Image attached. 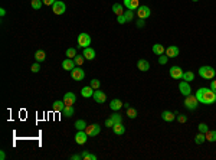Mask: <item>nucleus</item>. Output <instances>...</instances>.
<instances>
[{
  "label": "nucleus",
  "mask_w": 216,
  "mask_h": 160,
  "mask_svg": "<svg viewBox=\"0 0 216 160\" xmlns=\"http://www.w3.org/2000/svg\"><path fill=\"white\" fill-rule=\"evenodd\" d=\"M91 87H92L94 89H100V85H101V82H100V80H97V78H94L92 81H91Z\"/></svg>",
  "instance_id": "obj_40"
},
{
  "label": "nucleus",
  "mask_w": 216,
  "mask_h": 160,
  "mask_svg": "<svg viewBox=\"0 0 216 160\" xmlns=\"http://www.w3.org/2000/svg\"><path fill=\"white\" fill-rule=\"evenodd\" d=\"M76 67V64L74 59H71V58H66L63 62H62V68L65 69V71H72L74 68Z\"/></svg>",
  "instance_id": "obj_14"
},
{
  "label": "nucleus",
  "mask_w": 216,
  "mask_h": 160,
  "mask_svg": "<svg viewBox=\"0 0 216 160\" xmlns=\"http://www.w3.org/2000/svg\"><path fill=\"white\" fill-rule=\"evenodd\" d=\"M185 107L187 108V110H190V111H193V110H196L199 107V101L198 98H196V95H193V94H190V95H186L185 98Z\"/></svg>",
  "instance_id": "obj_3"
},
{
  "label": "nucleus",
  "mask_w": 216,
  "mask_h": 160,
  "mask_svg": "<svg viewBox=\"0 0 216 160\" xmlns=\"http://www.w3.org/2000/svg\"><path fill=\"white\" fill-rule=\"evenodd\" d=\"M196 98L200 104H206V105H210L213 102H216V92H213L210 88H199L196 91Z\"/></svg>",
  "instance_id": "obj_1"
},
{
  "label": "nucleus",
  "mask_w": 216,
  "mask_h": 160,
  "mask_svg": "<svg viewBox=\"0 0 216 160\" xmlns=\"http://www.w3.org/2000/svg\"><path fill=\"white\" fill-rule=\"evenodd\" d=\"M170 76H172L173 80H183V71H181V68L177 67V65L172 67L170 68Z\"/></svg>",
  "instance_id": "obj_9"
},
{
  "label": "nucleus",
  "mask_w": 216,
  "mask_h": 160,
  "mask_svg": "<svg viewBox=\"0 0 216 160\" xmlns=\"http://www.w3.org/2000/svg\"><path fill=\"white\" fill-rule=\"evenodd\" d=\"M82 159L84 160H97V156L91 154V153H88V151H82Z\"/></svg>",
  "instance_id": "obj_36"
},
{
  "label": "nucleus",
  "mask_w": 216,
  "mask_h": 160,
  "mask_svg": "<svg viewBox=\"0 0 216 160\" xmlns=\"http://www.w3.org/2000/svg\"><path fill=\"white\" fill-rule=\"evenodd\" d=\"M161 118H163L164 121H167V123H172V121L176 118V116H174V113H172V111H163L161 113Z\"/></svg>",
  "instance_id": "obj_21"
},
{
  "label": "nucleus",
  "mask_w": 216,
  "mask_h": 160,
  "mask_svg": "<svg viewBox=\"0 0 216 160\" xmlns=\"http://www.w3.org/2000/svg\"><path fill=\"white\" fill-rule=\"evenodd\" d=\"M52 108H53V111L62 113V110L65 108V102H63V100H62V101H55L53 102V105H52Z\"/></svg>",
  "instance_id": "obj_23"
},
{
  "label": "nucleus",
  "mask_w": 216,
  "mask_h": 160,
  "mask_svg": "<svg viewBox=\"0 0 216 160\" xmlns=\"http://www.w3.org/2000/svg\"><path fill=\"white\" fill-rule=\"evenodd\" d=\"M209 88H210L213 92H216V80L210 81V87H209Z\"/></svg>",
  "instance_id": "obj_47"
},
{
  "label": "nucleus",
  "mask_w": 216,
  "mask_h": 160,
  "mask_svg": "<svg viewBox=\"0 0 216 160\" xmlns=\"http://www.w3.org/2000/svg\"><path fill=\"white\" fill-rule=\"evenodd\" d=\"M123 104H124V102L121 101V100H118V98H114V100L110 102V108L112 110V111H118V110H121V108H123Z\"/></svg>",
  "instance_id": "obj_16"
},
{
  "label": "nucleus",
  "mask_w": 216,
  "mask_h": 160,
  "mask_svg": "<svg viewBox=\"0 0 216 160\" xmlns=\"http://www.w3.org/2000/svg\"><path fill=\"white\" fill-rule=\"evenodd\" d=\"M76 101V97L74 92H66L63 95V102H65V105H74Z\"/></svg>",
  "instance_id": "obj_13"
},
{
  "label": "nucleus",
  "mask_w": 216,
  "mask_h": 160,
  "mask_svg": "<svg viewBox=\"0 0 216 160\" xmlns=\"http://www.w3.org/2000/svg\"><path fill=\"white\" fill-rule=\"evenodd\" d=\"M176 118L179 123H186V121H187V116H183V114H177Z\"/></svg>",
  "instance_id": "obj_43"
},
{
  "label": "nucleus",
  "mask_w": 216,
  "mask_h": 160,
  "mask_svg": "<svg viewBox=\"0 0 216 160\" xmlns=\"http://www.w3.org/2000/svg\"><path fill=\"white\" fill-rule=\"evenodd\" d=\"M123 107H124V108H125V110H127V108H130V104H128V102H124V104H123Z\"/></svg>",
  "instance_id": "obj_52"
},
{
  "label": "nucleus",
  "mask_w": 216,
  "mask_h": 160,
  "mask_svg": "<svg viewBox=\"0 0 216 160\" xmlns=\"http://www.w3.org/2000/svg\"><path fill=\"white\" fill-rule=\"evenodd\" d=\"M193 2H199V0H193Z\"/></svg>",
  "instance_id": "obj_53"
},
{
  "label": "nucleus",
  "mask_w": 216,
  "mask_h": 160,
  "mask_svg": "<svg viewBox=\"0 0 216 160\" xmlns=\"http://www.w3.org/2000/svg\"><path fill=\"white\" fill-rule=\"evenodd\" d=\"M179 91H180L183 95H190L192 94V88H190V85L187 81H181L180 84H179Z\"/></svg>",
  "instance_id": "obj_12"
},
{
  "label": "nucleus",
  "mask_w": 216,
  "mask_h": 160,
  "mask_svg": "<svg viewBox=\"0 0 216 160\" xmlns=\"http://www.w3.org/2000/svg\"><path fill=\"white\" fill-rule=\"evenodd\" d=\"M194 80V74L192 71H186L183 72V81H187V82H190V81Z\"/></svg>",
  "instance_id": "obj_30"
},
{
  "label": "nucleus",
  "mask_w": 216,
  "mask_h": 160,
  "mask_svg": "<svg viewBox=\"0 0 216 160\" xmlns=\"http://www.w3.org/2000/svg\"><path fill=\"white\" fill-rule=\"evenodd\" d=\"M112 130H114V133L117 134V136H121V134L125 133V127L123 125V123H118V124H114V127H112Z\"/></svg>",
  "instance_id": "obj_24"
},
{
  "label": "nucleus",
  "mask_w": 216,
  "mask_h": 160,
  "mask_svg": "<svg viewBox=\"0 0 216 160\" xmlns=\"http://www.w3.org/2000/svg\"><path fill=\"white\" fill-rule=\"evenodd\" d=\"M71 159L72 160H79V159H82V154H74V156H71Z\"/></svg>",
  "instance_id": "obj_49"
},
{
  "label": "nucleus",
  "mask_w": 216,
  "mask_h": 160,
  "mask_svg": "<svg viewBox=\"0 0 216 160\" xmlns=\"http://www.w3.org/2000/svg\"><path fill=\"white\" fill-rule=\"evenodd\" d=\"M78 45H79V48H88L89 45H91V36H89L88 33L82 32V33L78 36Z\"/></svg>",
  "instance_id": "obj_4"
},
{
  "label": "nucleus",
  "mask_w": 216,
  "mask_h": 160,
  "mask_svg": "<svg viewBox=\"0 0 216 160\" xmlns=\"http://www.w3.org/2000/svg\"><path fill=\"white\" fill-rule=\"evenodd\" d=\"M88 134L85 130H78V133L75 134V143L76 144H85L87 140H88Z\"/></svg>",
  "instance_id": "obj_8"
},
{
  "label": "nucleus",
  "mask_w": 216,
  "mask_h": 160,
  "mask_svg": "<svg viewBox=\"0 0 216 160\" xmlns=\"http://www.w3.org/2000/svg\"><path fill=\"white\" fill-rule=\"evenodd\" d=\"M206 140L210 143H215L216 142V130H207L206 131Z\"/></svg>",
  "instance_id": "obj_25"
},
{
  "label": "nucleus",
  "mask_w": 216,
  "mask_h": 160,
  "mask_svg": "<svg viewBox=\"0 0 216 160\" xmlns=\"http://www.w3.org/2000/svg\"><path fill=\"white\" fill-rule=\"evenodd\" d=\"M166 52V49H164V46L163 45H160V43H156V45H153V53L154 55H163V53Z\"/></svg>",
  "instance_id": "obj_22"
},
{
  "label": "nucleus",
  "mask_w": 216,
  "mask_h": 160,
  "mask_svg": "<svg viewBox=\"0 0 216 160\" xmlns=\"http://www.w3.org/2000/svg\"><path fill=\"white\" fill-rule=\"evenodd\" d=\"M199 75L205 80H213L216 76V69L209 67V65H203V67L199 68Z\"/></svg>",
  "instance_id": "obj_2"
},
{
  "label": "nucleus",
  "mask_w": 216,
  "mask_h": 160,
  "mask_svg": "<svg viewBox=\"0 0 216 160\" xmlns=\"http://www.w3.org/2000/svg\"><path fill=\"white\" fill-rule=\"evenodd\" d=\"M198 129H199V131H200V133L206 134V131L209 130V127H207V124H205V123H200V124L198 125Z\"/></svg>",
  "instance_id": "obj_41"
},
{
  "label": "nucleus",
  "mask_w": 216,
  "mask_h": 160,
  "mask_svg": "<svg viewBox=\"0 0 216 160\" xmlns=\"http://www.w3.org/2000/svg\"><path fill=\"white\" fill-rule=\"evenodd\" d=\"M0 14H2V16H5V14H6V10L3 9V7H2V9H0Z\"/></svg>",
  "instance_id": "obj_51"
},
{
  "label": "nucleus",
  "mask_w": 216,
  "mask_h": 160,
  "mask_svg": "<svg viewBox=\"0 0 216 160\" xmlns=\"http://www.w3.org/2000/svg\"><path fill=\"white\" fill-rule=\"evenodd\" d=\"M144 20H146V19H138V20H137V26H138V27H143V26H144V23H146Z\"/></svg>",
  "instance_id": "obj_48"
},
{
  "label": "nucleus",
  "mask_w": 216,
  "mask_h": 160,
  "mask_svg": "<svg viewBox=\"0 0 216 160\" xmlns=\"http://www.w3.org/2000/svg\"><path fill=\"white\" fill-rule=\"evenodd\" d=\"M74 61H75L76 67H81V65L84 64V61H85V56H84V55H76L75 58H74Z\"/></svg>",
  "instance_id": "obj_37"
},
{
  "label": "nucleus",
  "mask_w": 216,
  "mask_h": 160,
  "mask_svg": "<svg viewBox=\"0 0 216 160\" xmlns=\"http://www.w3.org/2000/svg\"><path fill=\"white\" fill-rule=\"evenodd\" d=\"M111 120L114 121V124H118V123H123V116H121V114H120V113H117L115 111L114 114H112V116L110 117Z\"/></svg>",
  "instance_id": "obj_29"
},
{
  "label": "nucleus",
  "mask_w": 216,
  "mask_h": 160,
  "mask_svg": "<svg viewBox=\"0 0 216 160\" xmlns=\"http://www.w3.org/2000/svg\"><path fill=\"white\" fill-rule=\"evenodd\" d=\"M31 69H32V72H39V69H40V65H39V62H36V64H33L31 67Z\"/></svg>",
  "instance_id": "obj_44"
},
{
  "label": "nucleus",
  "mask_w": 216,
  "mask_h": 160,
  "mask_svg": "<svg viewBox=\"0 0 216 160\" xmlns=\"http://www.w3.org/2000/svg\"><path fill=\"white\" fill-rule=\"evenodd\" d=\"M31 5L35 10H39L42 7V5H43V2L42 0H31Z\"/></svg>",
  "instance_id": "obj_33"
},
{
  "label": "nucleus",
  "mask_w": 216,
  "mask_h": 160,
  "mask_svg": "<svg viewBox=\"0 0 216 160\" xmlns=\"http://www.w3.org/2000/svg\"><path fill=\"white\" fill-rule=\"evenodd\" d=\"M82 55L85 56V59H88V61H92L94 58H95V51H94L92 48H84V52H82Z\"/></svg>",
  "instance_id": "obj_19"
},
{
  "label": "nucleus",
  "mask_w": 216,
  "mask_h": 160,
  "mask_svg": "<svg viewBox=\"0 0 216 160\" xmlns=\"http://www.w3.org/2000/svg\"><path fill=\"white\" fill-rule=\"evenodd\" d=\"M105 127H111V129H112V127H114V121L111 120V118H107L105 120Z\"/></svg>",
  "instance_id": "obj_45"
},
{
  "label": "nucleus",
  "mask_w": 216,
  "mask_h": 160,
  "mask_svg": "<svg viewBox=\"0 0 216 160\" xmlns=\"http://www.w3.org/2000/svg\"><path fill=\"white\" fill-rule=\"evenodd\" d=\"M150 14H151V10H150V7H147V6H140V7L137 9V16H138V19H147Z\"/></svg>",
  "instance_id": "obj_10"
},
{
  "label": "nucleus",
  "mask_w": 216,
  "mask_h": 160,
  "mask_svg": "<svg viewBox=\"0 0 216 160\" xmlns=\"http://www.w3.org/2000/svg\"><path fill=\"white\" fill-rule=\"evenodd\" d=\"M124 6L130 10H137L140 7V2L138 0H124Z\"/></svg>",
  "instance_id": "obj_15"
},
{
  "label": "nucleus",
  "mask_w": 216,
  "mask_h": 160,
  "mask_svg": "<svg viewBox=\"0 0 216 160\" xmlns=\"http://www.w3.org/2000/svg\"><path fill=\"white\" fill-rule=\"evenodd\" d=\"M124 16H125V19H127V22H131L132 19H134V12L130 9H127V12H124Z\"/></svg>",
  "instance_id": "obj_38"
},
{
  "label": "nucleus",
  "mask_w": 216,
  "mask_h": 160,
  "mask_svg": "<svg viewBox=\"0 0 216 160\" xmlns=\"http://www.w3.org/2000/svg\"><path fill=\"white\" fill-rule=\"evenodd\" d=\"M92 98L95 100V102H98V104H102V102H105L107 95H105V92H102L101 89H95V91H94Z\"/></svg>",
  "instance_id": "obj_11"
},
{
  "label": "nucleus",
  "mask_w": 216,
  "mask_h": 160,
  "mask_svg": "<svg viewBox=\"0 0 216 160\" xmlns=\"http://www.w3.org/2000/svg\"><path fill=\"white\" fill-rule=\"evenodd\" d=\"M179 53H180V51H179V48L174 46V45H173V46H169V48L166 49V55H167L169 58H174Z\"/></svg>",
  "instance_id": "obj_18"
},
{
  "label": "nucleus",
  "mask_w": 216,
  "mask_h": 160,
  "mask_svg": "<svg viewBox=\"0 0 216 160\" xmlns=\"http://www.w3.org/2000/svg\"><path fill=\"white\" fill-rule=\"evenodd\" d=\"M117 22H118L120 25H124V23H127V19H125L124 14H120V16H117Z\"/></svg>",
  "instance_id": "obj_42"
},
{
  "label": "nucleus",
  "mask_w": 216,
  "mask_h": 160,
  "mask_svg": "<svg viewBox=\"0 0 216 160\" xmlns=\"http://www.w3.org/2000/svg\"><path fill=\"white\" fill-rule=\"evenodd\" d=\"M0 159H2V160H5V159H6V153H5L3 150L0 151Z\"/></svg>",
  "instance_id": "obj_50"
},
{
  "label": "nucleus",
  "mask_w": 216,
  "mask_h": 160,
  "mask_svg": "<svg viewBox=\"0 0 216 160\" xmlns=\"http://www.w3.org/2000/svg\"><path fill=\"white\" fill-rule=\"evenodd\" d=\"M85 131H87V134H88L89 137H95V136H98L100 131H101V125L97 124V123H95V124H89V125H87Z\"/></svg>",
  "instance_id": "obj_5"
},
{
  "label": "nucleus",
  "mask_w": 216,
  "mask_h": 160,
  "mask_svg": "<svg viewBox=\"0 0 216 160\" xmlns=\"http://www.w3.org/2000/svg\"><path fill=\"white\" fill-rule=\"evenodd\" d=\"M74 113H75V110H74V107L72 105H65V108L62 110V114H63L65 117H68V118L74 116Z\"/></svg>",
  "instance_id": "obj_26"
},
{
  "label": "nucleus",
  "mask_w": 216,
  "mask_h": 160,
  "mask_svg": "<svg viewBox=\"0 0 216 160\" xmlns=\"http://www.w3.org/2000/svg\"><path fill=\"white\" fill-rule=\"evenodd\" d=\"M87 123H85L84 120H78V121H75V129L76 130H85L87 129Z\"/></svg>",
  "instance_id": "obj_34"
},
{
  "label": "nucleus",
  "mask_w": 216,
  "mask_h": 160,
  "mask_svg": "<svg viewBox=\"0 0 216 160\" xmlns=\"http://www.w3.org/2000/svg\"><path fill=\"white\" fill-rule=\"evenodd\" d=\"M167 61H169L167 55H164V53H163V55H160V56H159V64H160V65H166Z\"/></svg>",
  "instance_id": "obj_39"
},
{
  "label": "nucleus",
  "mask_w": 216,
  "mask_h": 160,
  "mask_svg": "<svg viewBox=\"0 0 216 160\" xmlns=\"http://www.w3.org/2000/svg\"><path fill=\"white\" fill-rule=\"evenodd\" d=\"M205 140H206V136H205V133H200V131H199V134L194 137V143H196V144H202Z\"/></svg>",
  "instance_id": "obj_31"
},
{
  "label": "nucleus",
  "mask_w": 216,
  "mask_h": 160,
  "mask_svg": "<svg viewBox=\"0 0 216 160\" xmlns=\"http://www.w3.org/2000/svg\"><path fill=\"white\" fill-rule=\"evenodd\" d=\"M137 68H138L141 72H146L150 69V64H149L147 59H140V61L137 62Z\"/></svg>",
  "instance_id": "obj_17"
},
{
  "label": "nucleus",
  "mask_w": 216,
  "mask_h": 160,
  "mask_svg": "<svg viewBox=\"0 0 216 160\" xmlns=\"http://www.w3.org/2000/svg\"><path fill=\"white\" fill-rule=\"evenodd\" d=\"M112 12H114L115 16H120V14H124V7L120 3H114L112 5Z\"/></svg>",
  "instance_id": "obj_27"
},
{
  "label": "nucleus",
  "mask_w": 216,
  "mask_h": 160,
  "mask_svg": "<svg viewBox=\"0 0 216 160\" xmlns=\"http://www.w3.org/2000/svg\"><path fill=\"white\" fill-rule=\"evenodd\" d=\"M125 116H127L128 118H136L137 117V110L130 107V108H127V114H125Z\"/></svg>",
  "instance_id": "obj_35"
},
{
  "label": "nucleus",
  "mask_w": 216,
  "mask_h": 160,
  "mask_svg": "<svg viewBox=\"0 0 216 160\" xmlns=\"http://www.w3.org/2000/svg\"><path fill=\"white\" fill-rule=\"evenodd\" d=\"M35 59L38 61V62H43L45 59H46V53H45L43 51H36V53H35Z\"/></svg>",
  "instance_id": "obj_28"
},
{
  "label": "nucleus",
  "mask_w": 216,
  "mask_h": 160,
  "mask_svg": "<svg viewBox=\"0 0 216 160\" xmlns=\"http://www.w3.org/2000/svg\"><path fill=\"white\" fill-rule=\"evenodd\" d=\"M42 2H43L45 6H53V3H55L56 0H42Z\"/></svg>",
  "instance_id": "obj_46"
},
{
  "label": "nucleus",
  "mask_w": 216,
  "mask_h": 160,
  "mask_svg": "<svg viewBox=\"0 0 216 160\" xmlns=\"http://www.w3.org/2000/svg\"><path fill=\"white\" fill-rule=\"evenodd\" d=\"M52 10H53V13L55 14H63L65 13V10H66V5L62 2V0H56L52 6Z\"/></svg>",
  "instance_id": "obj_6"
},
{
  "label": "nucleus",
  "mask_w": 216,
  "mask_h": 160,
  "mask_svg": "<svg viewBox=\"0 0 216 160\" xmlns=\"http://www.w3.org/2000/svg\"><path fill=\"white\" fill-rule=\"evenodd\" d=\"M71 76H72V80H75V81H82L85 78V72L79 67H75L71 71Z\"/></svg>",
  "instance_id": "obj_7"
},
{
  "label": "nucleus",
  "mask_w": 216,
  "mask_h": 160,
  "mask_svg": "<svg viewBox=\"0 0 216 160\" xmlns=\"http://www.w3.org/2000/svg\"><path fill=\"white\" fill-rule=\"evenodd\" d=\"M81 95L84 98H89L94 95V88L91 87V85H88V87H84V88L81 89Z\"/></svg>",
  "instance_id": "obj_20"
},
{
  "label": "nucleus",
  "mask_w": 216,
  "mask_h": 160,
  "mask_svg": "<svg viewBox=\"0 0 216 160\" xmlns=\"http://www.w3.org/2000/svg\"><path fill=\"white\" fill-rule=\"evenodd\" d=\"M78 55L76 53V49L75 48H69V49H66V58H71V59H74Z\"/></svg>",
  "instance_id": "obj_32"
}]
</instances>
